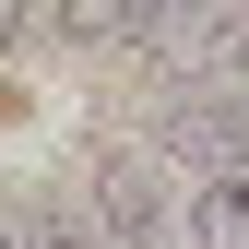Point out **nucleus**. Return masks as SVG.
<instances>
[{
	"instance_id": "f257e3e1",
	"label": "nucleus",
	"mask_w": 249,
	"mask_h": 249,
	"mask_svg": "<svg viewBox=\"0 0 249 249\" xmlns=\"http://www.w3.org/2000/svg\"><path fill=\"white\" fill-rule=\"evenodd\" d=\"M154 131H166L178 166H202V178H249V95H237V83H166Z\"/></svg>"
},
{
	"instance_id": "20e7f679",
	"label": "nucleus",
	"mask_w": 249,
	"mask_h": 249,
	"mask_svg": "<svg viewBox=\"0 0 249 249\" xmlns=\"http://www.w3.org/2000/svg\"><path fill=\"white\" fill-rule=\"evenodd\" d=\"M190 237L202 249H249V178H202L190 190Z\"/></svg>"
},
{
	"instance_id": "39448f33",
	"label": "nucleus",
	"mask_w": 249,
	"mask_h": 249,
	"mask_svg": "<svg viewBox=\"0 0 249 249\" xmlns=\"http://www.w3.org/2000/svg\"><path fill=\"white\" fill-rule=\"evenodd\" d=\"M12 249H95V226H83V213H59V202H48V213H24V237H12Z\"/></svg>"
},
{
	"instance_id": "7ed1b4c3",
	"label": "nucleus",
	"mask_w": 249,
	"mask_h": 249,
	"mask_svg": "<svg viewBox=\"0 0 249 249\" xmlns=\"http://www.w3.org/2000/svg\"><path fill=\"white\" fill-rule=\"evenodd\" d=\"M59 24H71L83 48H142L178 24V0H59Z\"/></svg>"
},
{
	"instance_id": "0eeeda50",
	"label": "nucleus",
	"mask_w": 249,
	"mask_h": 249,
	"mask_svg": "<svg viewBox=\"0 0 249 249\" xmlns=\"http://www.w3.org/2000/svg\"><path fill=\"white\" fill-rule=\"evenodd\" d=\"M237 95H249V24H237Z\"/></svg>"
},
{
	"instance_id": "6e6552de",
	"label": "nucleus",
	"mask_w": 249,
	"mask_h": 249,
	"mask_svg": "<svg viewBox=\"0 0 249 249\" xmlns=\"http://www.w3.org/2000/svg\"><path fill=\"white\" fill-rule=\"evenodd\" d=\"M0 249H12V226H0Z\"/></svg>"
},
{
	"instance_id": "f03ea898",
	"label": "nucleus",
	"mask_w": 249,
	"mask_h": 249,
	"mask_svg": "<svg viewBox=\"0 0 249 249\" xmlns=\"http://www.w3.org/2000/svg\"><path fill=\"white\" fill-rule=\"evenodd\" d=\"M95 237L107 249H166V166L154 154H95Z\"/></svg>"
},
{
	"instance_id": "423d86ee",
	"label": "nucleus",
	"mask_w": 249,
	"mask_h": 249,
	"mask_svg": "<svg viewBox=\"0 0 249 249\" xmlns=\"http://www.w3.org/2000/svg\"><path fill=\"white\" fill-rule=\"evenodd\" d=\"M12 36H24V0H0V48H12Z\"/></svg>"
}]
</instances>
